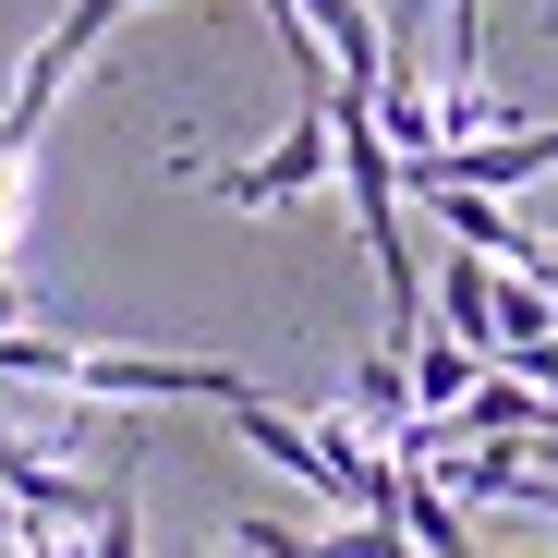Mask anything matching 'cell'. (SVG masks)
I'll list each match as a JSON object with an SVG mask.
<instances>
[{
  "label": "cell",
  "instance_id": "cell-1",
  "mask_svg": "<svg viewBox=\"0 0 558 558\" xmlns=\"http://www.w3.org/2000/svg\"><path fill=\"white\" fill-rule=\"evenodd\" d=\"M0 389H73V401H243L255 377L219 352H110V340H0Z\"/></svg>",
  "mask_w": 558,
  "mask_h": 558
},
{
  "label": "cell",
  "instance_id": "cell-2",
  "mask_svg": "<svg viewBox=\"0 0 558 558\" xmlns=\"http://www.w3.org/2000/svg\"><path fill=\"white\" fill-rule=\"evenodd\" d=\"M122 13H146V0H73V13H61V25H49L37 49H25V73H13V110H0V146H37V134H49V110H61L73 61L98 49V37H110Z\"/></svg>",
  "mask_w": 558,
  "mask_h": 558
},
{
  "label": "cell",
  "instance_id": "cell-3",
  "mask_svg": "<svg viewBox=\"0 0 558 558\" xmlns=\"http://www.w3.org/2000/svg\"><path fill=\"white\" fill-rule=\"evenodd\" d=\"M328 170H340V146H328V98H304V122L279 134L267 158H231V170H219V207H243V219H255V207H304Z\"/></svg>",
  "mask_w": 558,
  "mask_h": 558
},
{
  "label": "cell",
  "instance_id": "cell-4",
  "mask_svg": "<svg viewBox=\"0 0 558 558\" xmlns=\"http://www.w3.org/2000/svg\"><path fill=\"white\" fill-rule=\"evenodd\" d=\"M425 328H449V340H474V352H498V255H474V243H449V255L425 267Z\"/></svg>",
  "mask_w": 558,
  "mask_h": 558
},
{
  "label": "cell",
  "instance_id": "cell-5",
  "mask_svg": "<svg viewBox=\"0 0 558 558\" xmlns=\"http://www.w3.org/2000/svg\"><path fill=\"white\" fill-rule=\"evenodd\" d=\"M401 364H413V413H461L474 377H486V352L449 340V328H401Z\"/></svg>",
  "mask_w": 558,
  "mask_h": 558
},
{
  "label": "cell",
  "instance_id": "cell-6",
  "mask_svg": "<svg viewBox=\"0 0 558 558\" xmlns=\"http://www.w3.org/2000/svg\"><path fill=\"white\" fill-rule=\"evenodd\" d=\"M340 413H352V425H377V449L413 425V364H401V340H377V352L352 364V401H340Z\"/></svg>",
  "mask_w": 558,
  "mask_h": 558
},
{
  "label": "cell",
  "instance_id": "cell-7",
  "mask_svg": "<svg viewBox=\"0 0 558 558\" xmlns=\"http://www.w3.org/2000/svg\"><path fill=\"white\" fill-rule=\"evenodd\" d=\"M498 364H510L522 389H558V340H522V352H498Z\"/></svg>",
  "mask_w": 558,
  "mask_h": 558
},
{
  "label": "cell",
  "instance_id": "cell-8",
  "mask_svg": "<svg viewBox=\"0 0 558 558\" xmlns=\"http://www.w3.org/2000/svg\"><path fill=\"white\" fill-rule=\"evenodd\" d=\"M13 328H25V279L0 267V340H13Z\"/></svg>",
  "mask_w": 558,
  "mask_h": 558
},
{
  "label": "cell",
  "instance_id": "cell-9",
  "mask_svg": "<svg viewBox=\"0 0 558 558\" xmlns=\"http://www.w3.org/2000/svg\"><path fill=\"white\" fill-rule=\"evenodd\" d=\"M195 558H255V546H243V534H231V546H195Z\"/></svg>",
  "mask_w": 558,
  "mask_h": 558
},
{
  "label": "cell",
  "instance_id": "cell-10",
  "mask_svg": "<svg viewBox=\"0 0 558 558\" xmlns=\"http://www.w3.org/2000/svg\"><path fill=\"white\" fill-rule=\"evenodd\" d=\"M486 558H558V546H486Z\"/></svg>",
  "mask_w": 558,
  "mask_h": 558
}]
</instances>
